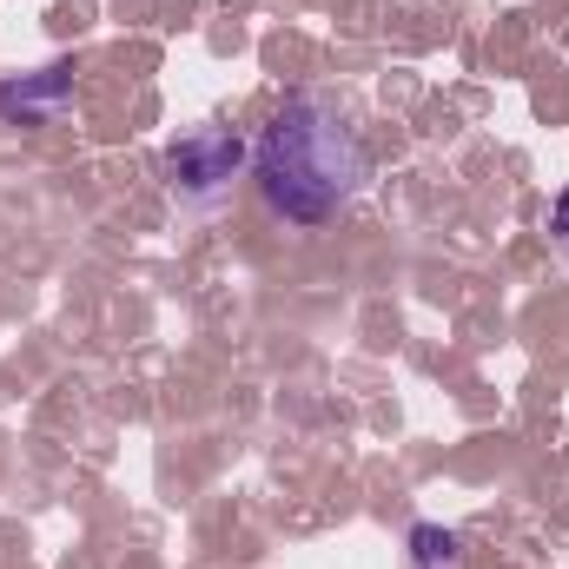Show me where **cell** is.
Segmentation results:
<instances>
[{"label": "cell", "mask_w": 569, "mask_h": 569, "mask_svg": "<svg viewBox=\"0 0 569 569\" xmlns=\"http://www.w3.org/2000/svg\"><path fill=\"white\" fill-rule=\"evenodd\" d=\"M252 172H259L266 206L284 226H325L351 199L365 159H358L345 113L325 93H291L272 113L266 140L252 146Z\"/></svg>", "instance_id": "6da1fadb"}, {"label": "cell", "mask_w": 569, "mask_h": 569, "mask_svg": "<svg viewBox=\"0 0 569 569\" xmlns=\"http://www.w3.org/2000/svg\"><path fill=\"white\" fill-rule=\"evenodd\" d=\"M172 192H192V199H212L239 166H246V140L226 133V127H199V133H179V140L159 152Z\"/></svg>", "instance_id": "7a4b0ae2"}, {"label": "cell", "mask_w": 569, "mask_h": 569, "mask_svg": "<svg viewBox=\"0 0 569 569\" xmlns=\"http://www.w3.org/2000/svg\"><path fill=\"white\" fill-rule=\"evenodd\" d=\"M73 93V67H47V73H27V80H7L0 87V120H20V127H40L47 113H60Z\"/></svg>", "instance_id": "3957f363"}, {"label": "cell", "mask_w": 569, "mask_h": 569, "mask_svg": "<svg viewBox=\"0 0 569 569\" xmlns=\"http://www.w3.org/2000/svg\"><path fill=\"white\" fill-rule=\"evenodd\" d=\"M411 569H463V543L443 523H418L411 530Z\"/></svg>", "instance_id": "277c9868"}, {"label": "cell", "mask_w": 569, "mask_h": 569, "mask_svg": "<svg viewBox=\"0 0 569 569\" xmlns=\"http://www.w3.org/2000/svg\"><path fill=\"white\" fill-rule=\"evenodd\" d=\"M550 232H557V239H569V186L557 192V206H550Z\"/></svg>", "instance_id": "5b68a950"}]
</instances>
